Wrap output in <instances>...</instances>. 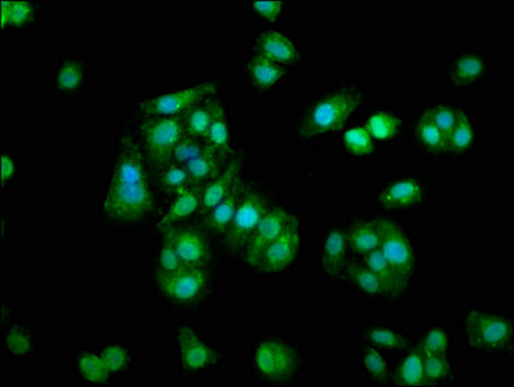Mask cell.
Returning <instances> with one entry per match:
<instances>
[{"label":"cell","mask_w":514,"mask_h":387,"mask_svg":"<svg viewBox=\"0 0 514 387\" xmlns=\"http://www.w3.org/2000/svg\"><path fill=\"white\" fill-rule=\"evenodd\" d=\"M150 168L144 149L132 135L119 139L106 181L103 215L115 224H137L154 211Z\"/></svg>","instance_id":"cell-1"},{"label":"cell","mask_w":514,"mask_h":387,"mask_svg":"<svg viewBox=\"0 0 514 387\" xmlns=\"http://www.w3.org/2000/svg\"><path fill=\"white\" fill-rule=\"evenodd\" d=\"M370 100L362 84H331L310 95L291 119L290 140L309 142L325 139L347 126L350 118Z\"/></svg>","instance_id":"cell-2"},{"label":"cell","mask_w":514,"mask_h":387,"mask_svg":"<svg viewBox=\"0 0 514 387\" xmlns=\"http://www.w3.org/2000/svg\"><path fill=\"white\" fill-rule=\"evenodd\" d=\"M309 366L304 342L283 331H259L248 348V376L260 386L294 387L303 384Z\"/></svg>","instance_id":"cell-3"},{"label":"cell","mask_w":514,"mask_h":387,"mask_svg":"<svg viewBox=\"0 0 514 387\" xmlns=\"http://www.w3.org/2000/svg\"><path fill=\"white\" fill-rule=\"evenodd\" d=\"M458 327L465 350L474 357L513 359V310L468 306L460 315Z\"/></svg>","instance_id":"cell-4"},{"label":"cell","mask_w":514,"mask_h":387,"mask_svg":"<svg viewBox=\"0 0 514 387\" xmlns=\"http://www.w3.org/2000/svg\"><path fill=\"white\" fill-rule=\"evenodd\" d=\"M378 226L379 251L412 293L423 271L422 255L414 234L402 222L388 216L378 217Z\"/></svg>","instance_id":"cell-5"},{"label":"cell","mask_w":514,"mask_h":387,"mask_svg":"<svg viewBox=\"0 0 514 387\" xmlns=\"http://www.w3.org/2000/svg\"><path fill=\"white\" fill-rule=\"evenodd\" d=\"M177 371L181 377H198L220 371L229 351L203 336L196 327L181 324L176 331Z\"/></svg>","instance_id":"cell-6"},{"label":"cell","mask_w":514,"mask_h":387,"mask_svg":"<svg viewBox=\"0 0 514 387\" xmlns=\"http://www.w3.org/2000/svg\"><path fill=\"white\" fill-rule=\"evenodd\" d=\"M433 194L432 181L415 173L385 177L375 189L374 207L379 212L406 213L425 206Z\"/></svg>","instance_id":"cell-7"},{"label":"cell","mask_w":514,"mask_h":387,"mask_svg":"<svg viewBox=\"0 0 514 387\" xmlns=\"http://www.w3.org/2000/svg\"><path fill=\"white\" fill-rule=\"evenodd\" d=\"M184 120L185 115L141 119L139 129L144 154L154 175L174 160L175 150L185 136Z\"/></svg>","instance_id":"cell-8"},{"label":"cell","mask_w":514,"mask_h":387,"mask_svg":"<svg viewBox=\"0 0 514 387\" xmlns=\"http://www.w3.org/2000/svg\"><path fill=\"white\" fill-rule=\"evenodd\" d=\"M272 206L268 193L256 182H247L245 193L239 200L236 215L227 234L221 239V246L230 257H241L247 240Z\"/></svg>","instance_id":"cell-9"},{"label":"cell","mask_w":514,"mask_h":387,"mask_svg":"<svg viewBox=\"0 0 514 387\" xmlns=\"http://www.w3.org/2000/svg\"><path fill=\"white\" fill-rule=\"evenodd\" d=\"M172 162L185 168L192 185H206L224 171L230 159L217 153L205 140L184 136L175 150Z\"/></svg>","instance_id":"cell-10"},{"label":"cell","mask_w":514,"mask_h":387,"mask_svg":"<svg viewBox=\"0 0 514 387\" xmlns=\"http://www.w3.org/2000/svg\"><path fill=\"white\" fill-rule=\"evenodd\" d=\"M155 279L162 295L177 305L198 304L211 293L212 275L208 268H186L175 273L157 270Z\"/></svg>","instance_id":"cell-11"},{"label":"cell","mask_w":514,"mask_h":387,"mask_svg":"<svg viewBox=\"0 0 514 387\" xmlns=\"http://www.w3.org/2000/svg\"><path fill=\"white\" fill-rule=\"evenodd\" d=\"M219 97L215 83H203L166 95L150 97L139 104L141 118L181 117L203 102Z\"/></svg>","instance_id":"cell-12"},{"label":"cell","mask_w":514,"mask_h":387,"mask_svg":"<svg viewBox=\"0 0 514 387\" xmlns=\"http://www.w3.org/2000/svg\"><path fill=\"white\" fill-rule=\"evenodd\" d=\"M298 219L299 216L290 209L272 204L263 219L260 220L259 225L256 226L250 239L247 240L245 249H243L241 258L245 265L255 270L265 248L278 237H281L288 226L294 224Z\"/></svg>","instance_id":"cell-13"},{"label":"cell","mask_w":514,"mask_h":387,"mask_svg":"<svg viewBox=\"0 0 514 387\" xmlns=\"http://www.w3.org/2000/svg\"><path fill=\"white\" fill-rule=\"evenodd\" d=\"M304 246V234L301 230L300 217L285 230V233L270 243L255 270L261 275L285 273L299 261Z\"/></svg>","instance_id":"cell-14"},{"label":"cell","mask_w":514,"mask_h":387,"mask_svg":"<svg viewBox=\"0 0 514 387\" xmlns=\"http://www.w3.org/2000/svg\"><path fill=\"white\" fill-rule=\"evenodd\" d=\"M41 342L31 322L17 318L13 311L2 310V351L10 360L29 362L38 358Z\"/></svg>","instance_id":"cell-15"},{"label":"cell","mask_w":514,"mask_h":387,"mask_svg":"<svg viewBox=\"0 0 514 387\" xmlns=\"http://www.w3.org/2000/svg\"><path fill=\"white\" fill-rule=\"evenodd\" d=\"M352 253L345 235V220L332 221L322 229L318 249V269L323 277L340 279L352 261Z\"/></svg>","instance_id":"cell-16"},{"label":"cell","mask_w":514,"mask_h":387,"mask_svg":"<svg viewBox=\"0 0 514 387\" xmlns=\"http://www.w3.org/2000/svg\"><path fill=\"white\" fill-rule=\"evenodd\" d=\"M490 71V62L480 52L458 53L447 64L445 84L449 91H467L484 83Z\"/></svg>","instance_id":"cell-17"},{"label":"cell","mask_w":514,"mask_h":387,"mask_svg":"<svg viewBox=\"0 0 514 387\" xmlns=\"http://www.w3.org/2000/svg\"><path fill=\"white\" fill-rule=\"evenodd\" d=\"M168 234L176 248L177 255L186 268H208L214 251L207 231L194 228L168 226Z\"/></svg>","instance_id":"cell-18"},{"label":"cell","mask_w":514,"mask_h":387,"mask_svg":"<svg viewBox=\"0 0 514 387\" xmlns=\"http://www.w3.org/2000/svg\"><path fill=\"white\" fill-rule=\"evenodd\" d=\"M358 340L397 355L410 348L414 335L409 329L388 320L372 319L358 323Z\"/></svg>","instance_id":"cell-19"},{"label":"cell","mask_w":514,"mask_h":387,"mask_svg":"<svg viewBox=\"0 0 514 387\" xmlns=\"http://www.w3.org/2000/svg\"><path fill=\"white\" fill-rule=\"evenodd\" d=\"M362 381L372 387L392 386L394 355L367 342L356 341Z\"/></svg>","instance_id":"cell-20"},{"label":"cell","mask_w":514,"mask_h":387,"mask_svg":"<svg viewBox=\"0 0 514 387\" xmlns=\"http://www.w3.org/2000/svg\"><path fill=\"white\" fill-rule=\"evenodd\" d=\"M341 283L354 297L370 302V304L384 305L391 308L387 296L381 289L378 278L367 268L360 258H353L341 275Z\"/></svg>","instance_id":"cell-21"},{"label":"cell","mask_w":514,"mask_h":387,"mask_svg":"<svg viewBox=\"0 0 514 387\" xmlns=\"http://www.w3.org/2000/svg\"><path fill=\"white\" fill-rule=\"evenodd\" d=\"M409 142L411 148L425 159L445 158V137L427 117L424 109L419 110L409 124Z\"/></svg>","instance_id":"cell-22"},{"label":"cell","mask_w":514,"mask_h":387,"mask_svg":"<svg viewBox=\"0 0 514 387\" xmlns=\"http://www.w3.org/2000/svg\"><path fill=\"white\" fill-rule=\"evenodd\" d=\"M360 260L378 278L380 287L383 289L384 295L387 296L391 308L400 309L403 301L411 296V292L400 278V275L385 260L383 253L376 249V251L369 253V255L360 258Z\"/></svg>","instance_id":"cell-23"},{"label":"cell","mask_w":514,"mask_h":387,"mask_svg":"<svg viewBox=\"0 0 514 387\" xmlns=\"http://www.w3.org/2000/svg\"><path fill=\"white\" fill-rule=\"evenodd\" d=\"M345 235L352 258H362L380 246L378 217L366 215L349 216L345 220Z\"/></svg>","instance_id":"cell-24"},{"label":"cell","mask_w":514,"mask_h":387,"mask_svg":"<svg viewBox=\"0 0 514 387\" xmlns=\"http://www.w3.org/2000/svg\"><path fill=\"white\" fill-rule=\"evenodd\" d=\"M414 342L424 355L455 357L454 328L445 320H425L422 329L412 333Z\"/></svg>","instance_id":"cell-25"},{"label":"cell","mask_w":514,"mask_h":387,"mask_svg":"<svg viewBox=\"0 0 514 387\" xmlns=\"http://www.w3.org/2000/svg\"><path fill=\"white\" fill-rule=\"evenodd\" d=\"M477 142L478 127L476 119L469 113V110L460 106L453 131L447 137L445 158L451 160L467 158L476 149Z\"/></svg>","instance_id":"cell-26"},{"label":"cell","mask_w":514,"mask_h":387,"mask_svg":"<svg viewBox=\"0 0 514 387\" xmlns=\"http://www.w3.org/2000/svg\"><path fill=\"white\" fill-rule=\"evenodd\" d=\"M243 163H245L243 155H234L224 171L221 172L216 179L207 182V184L203 186L202 203L198 215L206 216L211 209H214L221 200L227 197L230 190L233 189L234 184H236L239 179V176L242 175Z\"/></svg>","instance_id":"cell-27"},{"label":"cell","mask_w":514,"mask_h":387,"mask_svg":"<svg viewBox=\"0 0 514 387\" xmlns=\"http://www.w3.org/2000/svg\"><path fill=\"white\" fill-rule=\"evenodd\" d=\"M393 386H427L424 376V355L412 340L409 349L394 355Z\"/></svg>","instance_id":"cell-28"},{"label":"cell","mask_w":514,"mask_h":387,"mask_svg":"<svg viewBox=\"0 0 514 387\" xmlns=\"http://www.w3.org/2000/svg\"><path fill=\"white\" fill-rule=\"evenodd\" d=\"M247 182L248 181L243 179L242 175L239 176V179L236 184H234L233 189L230 190L227 197L221 200L214 209H211V211L207 213L205 221H203V226H205L207 231L219 235L221 239L224 238L230 224H232L234 215H236L238 203L243 193H245Z\"/></svg>","instance_id":"cell-29"},{"label":"cell","mask_w":514,"mask_h":387,"mask_svg":"<svg viewBox=\"0 0 514 387\" xmlns=\"http://www.w3.org/2000/svg\"><path fill=\"white\" fill-rule=\"evenodd\" d=\"M97 351L113 380H124L135 371L137 353L134 345L122 341H109L101 344Z\"/></svg>","instance_id":"cell-30"},{"label":"cell","mask_w":514,"mask_h":387,"mask_svg":"<svg viewBox=\"0 0 514 387\" xmlns=\"http://www.w3.org/2000/svg\"><path fill=\"white\" fill-rule=\"evenodd\" d=\"M256 52L279 65H292L300 60L294 40L279 31H264L256 39Z\"/></svg>","instance_id":"cell-31"},{"label":"cell","mask_w":514,"mask_h":387,"mask_svg":"<svg viewBox=\"0 0 514 387\" xmlns=\"http://www.w3.org/2000/svg\"><path fill=\"white\" fill-rule=\"evenodd\" d=\"M73 376L75 381L88 386H106L113 382L99 351L84 349L74 354Z\"/></svg>","instance_id":"cell-32"},{"label":"cell","mask_w":514,"mask_h":387,"mask_svg":"<svg viewBox=\"0 0 514 387\" xmlns=\"http://www.w3.org/2000/svg\"><path fill=\"white\" fill-rule=\"evenodd\" d=\"M246 71L252 88L257 92L272 91L287 77V70L282 65L257 52L248 59Z\"/></svg>","instance_id":"cell-33"},{"label":"cell","mask_w":514,"mask_h":387,"mask_svg":"<svg viewBox=\"0 0 514 387\" xmlns=\"http://www.w3.org/2000/svg\"><path fill=\"white\" fill-rule=\"evenodd\" d=\"M424 376L427 386H458L459 371L456 358L446 355H424Z\"/></svg>","instance_id":"cell-34"},{"label":"cell","mask_w":514,"mask_h":387,"mask_svg":"<svg viewBox=\"0 0 514 387\" xmlns=\"http://www.w3.org/2000/svg\"><path fill=\"white\" fill-rule=\"evenodd\" d=\"M203 186L205 185H193L192 188L177 195L174 204L158 222L157 228L166 229L193 215L194 212L198 213L202 203Z\"/></svg>","instance_id":"cell-35"},{"label":"cell","mask_w":514,"mask_h":387,"mask_svg":"<svg viewBox=\"0 0 514 387\" xmlns=\"http://www.w3.org/2000/svg\"><path fill=\"white\" fill-rule=\"evenodd\" d=\"M223 104L224 102L219 97H215V99L207 100L186 113L184 120L185 136L194 140H205L212 120H214L217 110Z\"/></svg>","instance_id":"cell-36"},{"label":"cell","mask_w":514,"mask_h":387,"mask_svg":"<svg viewBox=\"0 0 514 387\" xmlns=\"http://www.w3.org/2000/svg\"><path fill=\"white\" fill-rule=\"evenodd\" d=\"M365 127L375 141L392 142L401 136L403 120L391 110L376 109L367 115Z\"/></svg>","instance_id":"cell-37"},{"label":"cell","mask_w":514,"mask_h":387,"mask_svg":"<svg viewBox=\"0 0 514 387\" xmlns=\"http://www.w3.org/2000/svg\"><path fill=\"white\" fill-rule=\"evenodd\" d=\"M205 141L224 157L232 159L237 154L234 150L232 131H230L228 111L224 104L217 110L215 118L208 128Z\"/></svg>","instance_id":"cell-38"},{"label":"cell","mask_w":514,"mask_h":387,"mask_svg":"<svg viewBox=\"0 0 514 387\" xmlns=\"http://www.w3.org/2000/svg\"><path fill=\"white\" fill-rule=\"evenodd\" d=\"M155 177H157L159 190L167 197H177V195L193 186L185 168L174 162L159 171Z\"/></svg>","instance_id":"cell-39"},{"label":"cell","mask_w":514,"mask_h":387,"mask_svg":"<svg viewBox=\"0 0 514 387\" xmlns=\"http://www.w3.org/2000/svg\"><path fill=\"white\" fill-rule=\"evenodd\" d=\"M343 145L350 157L358 159L370 158L376 150V141L365 126L347 129L343 135Z\"/></svg>","instance_id":"cell-40"},{"label":"cell","mask_w":514,"mask_h":387,"mask_svg":"<svg viewBox=\"0 0 514 387\" xmlns=\"http://www.w3.org/2000/svg\"><path fill=\"white\" fill-rule=\"evenodd\" d=\"M423 109L427 117L432 120L434 126L440 129L442 136L447 141V137L450 136L456 119H458L460 106L449 104V102H434V104L424 106Z\"/></svg>","instance_id":"cell-41"},{"label":"cell","mask_w":514,"mask_h":387,"mask_svg":"<svg viewBox=\"0 0 514 387\" xmlns=\"http://www.w3.org/2000/svg\"><path fill=\"white\" fill-rule=\"evenodd\" d=\"M34 17V7L25 0L15 2H2V26H24Z\"/></svg>","instance_id":"cell-42"},{"label":"cell","mask_w":514,"mask_h":387,"mask_svg":"<svg viewBox=\"0 0 514 387\" xmlns=\"http://www.w3.org/2000/svg\"><path fill=\"white\" fill-rule=\"evenodd\" d=\"M183 269H186V266L180 260L179 255H177L170 234H168L167 230H163V239L158 256V270L166 271V273H175V271Z\"/></svg>","instance_id":"cell-43"},{"label":"cell","mask_w":514,"mask_h":387,"mask_svg":"<svg viewBox=\"0 0 514 387\" xmlns=\"http://www.w3.org/2000/svg\"><path fill=\"white\" fill-rule=\"evenodd\" d=\"M83 80L82 66L75 61H66L57 71L56 84L62 91H75L81 87Z\"/></svg>","instance_id":"cell-44"},{"label":"cell","mask_w":514,"mask_h":387,"mask_svg":"<svg viewBox=\"0 0 514 387\" xmlns=\"http://www.w3.org/2000/svg\"><path fill=\"white\" fill-rule=\"evenodd\" d=\"M251 7L264 20L276 22L286 10V2H251Z\"/></svg>","instance_id":"cell-45"},{"label":"cell","mask_w":514,"mask_h":387,"mask_svg":"<svg viewBox=\"0 0 514 387\" xmlns=\"http://www.w3.org/2000/svg\"><path fill=\"white\" fill-rule=\"evenodd\" d=\"M17 176V162L11 154H2V164H0V182H2L3 190L11 184Z\"/></svg>","instance_id":"cell-46"}]
</instances>
